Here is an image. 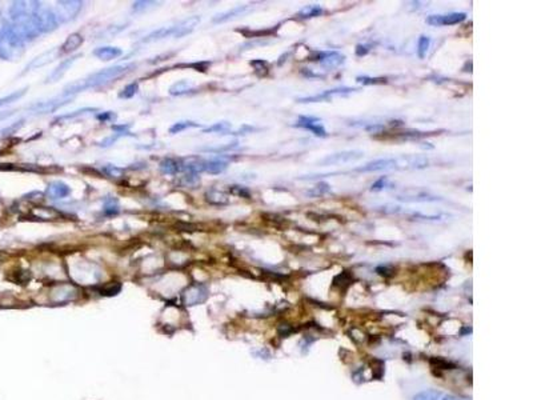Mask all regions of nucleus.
I'll list each match as a JSON object with an SVG mask.
<instances>
[{"instance_id": "f257e3e1", "label": "nucleus", "mask_w": 533, "mask_h": 400, "mask_svg": "<svg viewBox=\"0 0 533 400\" xmlns=\"http://www.w3.org/2000/svg\"><path fill=\"white\" fill-rule=\"evenodd\" d=\"M135 64L133 63H128V64H119V66L109 67V68H104V70H100L99 72H95V74L87 76V78L82 79V80H78V82L72 83V84H68V86L64 87L62 92L63 97H72L76 93L82 92L84 89L88 88H96V87L105 86L108 84L115 79L120 78L124 74L129 72V71L135 68Z\"/></svg>"}, {"instance_id": "f03ea898", "label": "nucleus", "mask_w": 533, "mask_h": 400, "mask_svg": "<svg viewBox=\"0 0 533 400\" xmlns=\"http://www.w3.org/2000/svg\"><path fill=\"white\" fill-rule=\"evenodd\" d=\"M24 52V42L12 27H6L0 31V58L15 60Z\"/></svg>"}, {"instance_id": "7ed1b4c3", "label": "nucleus", "mask_w": 533, "mask_h": 400, "mask_svg": "<svg viewBox=\"0 0 533 400\" xmlns=\"http://www.w3.org/2000/svg\"><path fill=\"white\" fill-rule=\"evenodd\" d=\"M83 3L79 0H66V2H59L55 10V18L58 20V23H67L71 19H74L78 15L79 11L82 10Z\"/></svg>"}, {"instance_id": "20e7f679", "label": "nucleus", "mask_w": 533, "mask_h": 400, "mask_svg": "<svg viewBox=\"0 0 533 400\" xmlns=\"http://www.w3.org/2000/svg\"><path fill=\"white\" fill-rule=\"evenodd\" d=\"M359 88H350V87H337V88L333 89H327L321 93H317V95H313V96H305V97H299L297 101L299 103H319V101H325L332 99L333 96H346L349 93L358 92Z\"/></svg>"}, {"instance_id": "39448f33", "label": "nucleus", "mask_w": 533, "mask_h": 400, "mask_svg": "<svg viewBox=\"0 0 533 400\" xmlns=\"http://www.w3.org/2000/svg\"><path fill=\"white\" fill-rule=\"evenodd\" d=\"M35 24L39 32H51L56 30L58 27V20L55 18L54 11H51L50 8L40 7L34 15Z\"/></svg>"}, {"instance_id": "423d86ee", "label": "nucleus", "mask_w": 533, "mask_h": 400, "mask_svg": "<svg viewBox=\"0 0 533 400\" xmlns=\"http://www.w3.org/2000/svg\"><path fill=\"white\" fill-rule=\"evenodd\" d=\"M401 170L400 156L399 158H389V159H378L367 163L366 166L358 168L359 172H379V171H393Z\"/></svg>"}, {"instance_id": "0eeeda50", "label": "nucleus", "mask_w": 533, "mask_h": 400, "mask_svg": "<svg viewBox=\"0 0 533 400\" xmlns=\"http://www.w3.org/2000/svg\"><path fill=\"white\" fill-rule=\"evenodd\" d=\"M311 60L313 62H319L320 64L328 70H332V68H336V67L341 66L342 63L345 62V56L337 51H331V52H315V56H312Z\"/></svg>"}, {"instance_id": "6e6552de", "label": "nucleus", "mask_w": 533, "mask_h": 400, "mask_svg": "<svg viewBox=\"0 0 533 400\" xmlns=\"http://www.w3.org/2000/svg\"><path fill=\"white\" fill-rule=\"evenodd\" d=\"M467 19V14L464 12H452V14H448V15H431L427 18V23L429 26H435V27H440V26H455V24H459L461 22Z\"/></svg>"}, {"instance_id": "1a4fd4ad", "label": "nucleus", "mask_w": 533, "mask_h": 400, "mask_svg": "<svg viewBox=\"0 0 533 400\" xmlns=\"http://www.w3.org/2000/svg\"><path fill=\"white\" fill-rule=\"evenodd\" d=\"M208 298V288L203 284H192L184 291V302L187 306H196L206 302Z\"/></svg>"}, {"instance_id": "9d476101", "label": "nucleus", "mask_w": 533, "mask_h": 400, "mask_svg": "<svg viewBox=\"0 0 533 400\" xmlns=\"http://www.w3.org/2000/svg\"><path fill=\"white\" fill-rule=\"evenodd\" d=\"M293 127H299V128H304L311 131L312 134H315L316 136L319 138H327L328 134L325 131V128L321 124V120L317 119V117L312 116H300L296 123L293 124Z\"/></svg>"}, {"instance_id": "9b49d317", "label": "nucleus", "mask_w": 533, "mask_h": 400, "mask_svg": "<svg viewBox=\"0 0 533 400\" xmlns=\"http://www.w3.org/2000/svg\"><path fill=\"white\" fill-rule=\"evenodd\" d=\"M363 156H364V154H363L362 151H356V150L336 152V154H332V155H328L327 158H324V159L320 162V164H321V166H331V164L348 163V162L362 159Z\"/></svg>"}, {"instance_id": "f8f14e48", "label": "nucleus", "mask_w": 533, "mask_h": 400, "mask_svg": "<svg viewBox=\"0 0 533 400\" xmlns=\"http://www.w3.org/2000/svg\"><path fill=\"white\" fill-rule=\"evenodd\" d=\"M71 99H72V97H63L62 95H59L58 97H54V99H51V100L47 101H43V103H40V104L38 103V104L34 105L31 109L38 113L54 112V111H56V109L63 107V105H66L67 103H70Z\"/></svg>"}, {"instance_id": "ddd939ff", "label": "nucleus", "mask_w": 533, "mask_h": 400, "mask_svg": "<svg viewBox=\"0 0 533 400\" xmlns=\"http://www.w3.org/2000/svg\"><path fill=\"white\" fill-rule=\"evenodd\" d=\"M199 23H200V16H190V18L184 19L182 23H179L177 26L173 27V34H172V36L176 38V39L183 38V36L191 34L195 28L198 27Z\"/></svg>"}, {"instance_id": "4468645a", "label": "nucleus", "mask_w": 533, "mask_h": 400, "mask_svg": "<svg viewBox=\"0 0 533 400\" xmlns=\"http://www.w3.org/2000/svg\"><path fill=\"white\" fill-rule=\"evenodd\" d=\"M71 188L67 186L66 183L60 182V180H56V182H52L48 184L47 187V196L52 200H59V199H64L67 196H70Z\"/></svg>"}, {"instance_id": "2eb2a0df", "label": "nucleus", "mask_w": 533, "mask_h": 400, "mask_svg": "<svg viewBox=\"0 0 533 400\" xmlns=\"http://www.w3.org/2000/svg\"><path fill=\"white\" fill-rule=\"evenodd\" d=\"M80 56H82V55H75V56H71L70 59L63 60V62L60 63V64H59V66L56 67L54 71H52V74L48 75L46 83H56L58 80H60V79L64 76V74H66L67 71H68V68H70V67L72 66V64H74V63L76 62Z\"/></svg>"}, {"instance_id": "dca6fc26", "label": "nucleus", "mask_w": 533, "mask_h": 400, "mask_svg": "<svg viewBox=\"0 0 533 400\" xmlns=\"http://www.w3.org/2000/svg\"><path fill=\"white\" fill-rule=\"evenodd\" d=\"M397 200H400V202H437V200H440V198L433 196L431 194H427V192H421V191H419V192L408 191V192H404L403 195H399Z\"/></svg>"}, {"instance_id": "f3484780", "label": "nucleus", "mask_w": 533, "mask_h": 400, "mask_svg": "<svg viewBox=\"0 0 533 400\" xmlns=\"http://www.w3.org/2000/svg\"><path fill=\"white\" fill-rule=\"evenodd\" d=\"M160 171L167 175H176L183 171V163L182 160L173 159V158H165L160 162Z\"/></svg>"}, {"instance_id": "a211bd4d", "label": "nucleus", "mask_w": 533, "mask_h": 400, "mask_svg": "<svg viewBox=\"0 0 533 400\" xmlns=\"http://www.w3.org/2000/svg\"><path fill=\"white\" fill-rule=\"evenodd\" d=\"M121 54H123V51L117 47H99L94 51V55L97 59L105 60V62L119 58Z\"/></svg>"}, {"instance_id": "6ab92c4d", "label": "nucleus", "mask_w": 533, "mask_h": 400, "mask_svg": "<svg viewBox=\"0 0 533 400\" xmlns=\"http://www.w3.org/2000/svg\"><path fill=\"white\" fill-rule=\"evenodd\" d=\"M58 48H54V50H51V51H47V52H44V54H42L40 56H38L36 59H34L30 64L27 66V71H31V70H35V68H39V67L42 66H46V64H48V63H51L52 60H54L55 58H56V55H58Z\"/></svg>"}, {"instance_id": "aec40b11", "label": "nucleus", "mask_w": 533, "mask_h": 400, "mask_svg": "<svg viewBox=\"0 0 533 400\" xmlns=\"http://www.w3.org/2000/svg\"><path fill=\"white\" fill-rule=\"evenodd\" d=\"M206 200L210 203V204H214V206H226V204L230 203L228 195L224 194L223 191L215 190V188L207 191Z\"/></svg>"}, {"instance_id": "412c9836", "label": "nucleus", "mask_w": 533, "mask_h": 400, "mask_svg": "<svg viewBox=\"0 0 533 400\" xmlns=\"http://www.w3.org/2000/svg\"><path fill=\"white\" fill-rule=\"evenodd\" d=\"M249 10V6H239L236 8H232L230 11L223 12V14H219L214 18V23H224V22H228L231 19H235L238 16L243 15L244 12H247Z\"/></svg>"}, {"instance_id": "4be33fe9", "label": "nucleus", "mask_w": 533, "mask_h": 400, "mask_svg": "<svg viewBox=\"0 0 533 400\" xmlns=\"http://www.w3.org/2000/svg\"><path fill=\"white\" fill-rule=\"evenodd\" d=\"M83 43V36L80 34H72L67 38V40L63 43V46L60 47L59 52L60 54H70L72 51L78 50L79 47L82 46Z\"/></svg>"}, {"instance_id": "5701e85b", "label": "nucleus", "mask_w": 533, "mask_h": 400, "mask_svg": "<svg viewBox=\"0 0 533 400\" xmlns=\"http://www.w3.org/2000/svg\"><path fill=\"white\" fill-rule=\"evenodd\" d=\"M228 168V162L223 159H214L208 160L204 164V171L211 174V175H218V174H222Z\"/></svg>"}, {"instance_id": "b1692460", "label": "nucleus", "mask_w": 533, "mask_h": 400, "mask_svg": "<svg viewBox=\"0 0 533 400\" xmlns=\"http://www.w3.org/2000/svg\"><path fill=\"white\" fill-rule=\"evenodd\" d=\"M183 163V171H191L195 174H199V172L204 171V164H206V160L200 159V158H188V159L182 160Z\"/></svg>"}, {"instance_id": "393cba45", "label": "nucleus", "mask_w": 533, "mask_h": 400, "mask_svg": "<svg viewBox=\"0 0 533 400\" xmlns=\"http://www.w3.org/2000/svg\"><path fill=\"white\" fill-rule=\"evenodd\" d=\"M324 10L320 6H316V4H312V6H307L304 7L300 12L296 14V18L297 19H312V18H317V16L323 15Z\"/></svg>"}, {"instance_id": "a878e982", "label": "nucleus", "mask_w": 533, "mask_h": 400, "mask_svg": "<svg viewBox=\"0 0 533 400\" xmlns=\"http://www.w3.org/2000/svg\"><path fill=\"white\" fill-rule=\"evenodd\" d=\"M200 183V178L198 176V174L191 171H184L182 175L177 179V184L182 187H191L195 188Z\"/></svg>"}, {"instance_id": "bb28decb", "label": "nucleus", "mask_w": 533, "mask_h": 400, "mask_svg": "<svg viewBox=\"0 0 533 400\" xmlns=\"http://www.w3.org/2000/svg\"><path fill=\"white\" fill-rule=\"evenodd\" d=\"M172 34H173V27L160 28L157 31L151 32L149 35L145 36L143 42H144V43H151V42H155V40H160L164 39V38H168V36H172Z\"/></svg>"}, {"instance_id": "cd10ccee", "label": "nucleus", "mask_w": 533, "mask_h": 400, "mask_svg": "<svg viewBox=\"0 0 533 400\" xmlns=\"http://www.w3.org/2000/svg\"><path fill=\"white\" fill-rule=\"evenodd\" d=\"M331 191V186L325 182L317 183L316 186H313L311 190L305 191V196H309V198H319V196H323V195L328 194Z\"/></svg>"}, {"instance_id": "c85d7f7f", "label": "nucleus", "mask_w": 533, "mask_h": 400, "mask_svg": "<svg viewBox=\"0 0 533 400\" xmlns=\"http://www.w3.org/2000/svg\"><path fill=\"white\" fill-rule=\"evenodd\" d=\"M191 91H194V87H192L191 83H188L187 80H180V82L175 83V84L171 86V88H169V93L173 95V96L186 95V93L191 92Z\"/></svg>"}, {"instance_id": "c756f323", "label": "nucleus", "mask_w": 533, "mask_h": 400, "mask_svg": "<svg viewBox=\"0 0 533 400\" xmlns=\"http://www.w3.org/2000/svg\"><path fill=\"white\" fill-rule=\"evenodd\" d=\"M230 129H231V123H228V121H219V123H215L214 125H211V127L204 129L203 132L204 134H212V132L227 134Z\"/></svg>"}, {"instance_id": "7c9ffc66", "label": "nucleus", "mask_w": 533, "mask_h": 400, "mask_svg": "<svg viewBox=\"0 0 533 400\" xmlns=\"http://www.w3.org/2000/svg\"><path fill=\"white\" fill-rule=\"evenodd\" d=\"M196 127H200V124H199V123H195V121H188V120L177 121V123H175V124L172 125L171 128H169V132L179 134V132H182V131H184V129L196 128Z\"/></svg>"}, {"instance_id": "2f4dec72", "label": "nucleus", "mask_w": 533, "mask_h": 400, "mask_svg": "<svg viewBox=\"0 0 533 400\" xmlns=\"http://www.w3.org/2000/svg\"><path fill=\"white\" fill-rule=\"evenodd\" d=\"M388 188H393V184L389 182L388 176H382V178L376 180V182L371 186V191H375V192H379V191L388 190Z\"/></svg>"}, {"instance_id": "473e14b6", "label": "nucleus", "mask_w": 533, "mask_h": 400, "mask_svg": "<svg viewBox=\"0 0 533 400\" xmlns=\"http://www.w3.org/2000/svg\"><path fill=\"white\" fill-rule=\"evenodd\" d=\"M429 46H431V39L428 36H420L419 39V46H417V54H419V58L424 59L427 52L429 50Z\"/></svg>"}, {"instance_id": "72a5a7b5", "label": "nucleus", "mask_w": 533, "mask_h": 400, "mask_svg": "<svg viewBox=\"0 0 533 400\" xmlns=\"http://www.w3.org/2000/svg\"><path fill=\"white\" fill-rule=\"evenodd\" d=\"M103 208H104V212L107 215H116L119 212V202L115 198L105 199Z\"/></svg>"}, {"instance_id": "f704fd0d", "label": "nucleus", "mask_w": 533, "mask_h": 400, "mask_svg": "<svg viewBox=\"0 0 533 400\" xmlns=\"http://www.w3.org/2000/svg\"><path fill=\"white\" fill-rule=\"evenodd\" d=\"M139 91V83H131L127 87H124V89L119 93V97L120 99H131Z\"/></svg>"}, {"instance_id": "c9c22d12", "label": "nucleus", "mask_w": 533, "mask_h": 400, "mask_svg": "<svg viewBox=\"0 0 533 400\" xmlns=\"http://www.w3.org/2000/svg\"><path fill=\"white\" fill-rule=\"evenodd\" d=\"M101 171L104 172L105 175L109 176V178H120L123 175V168L116 167V166H112V164H105L104 167L101 168Z\"/></svg>"}, {"instance_id": "e433bc0d", "label": "nucleus", "mask_w": 533, "mask_h": 400, "mask_svg": "<svg viewBox=\"0 0 533 400\" xmlns=\"http://www.w3.org/2000/svg\"><path fill=\"white\" fill-rule=\"evenodd\" d=\"M26 91H27V88H23V89H20V91H16V92H14V93H10L8 96L2 97V99H0V107L7 105V104H10V103H12V101H16L18 99H20V97L23 96L24 93H26Z\"/></svg>"}, {"instance_id": "4c0bfd02", "label": "nucleus", "mask_w": 533, "mask_h": 400, "mask_svg": "<svg viewBox=\"0 0 533 400\" xmlns=\"http://www.w3.org/2000/svg\"><path fill=\"white\" fill-rule=\"evenodd\" d=\"M251 66L255 67V71L257 72V75L260 76H264V75L268 74L269 64L265 60H252L251 62Z\"/></svg>"}, {"instance_id": "58836bf2", "label": "nucleus", "mask_w": 533, "mask_h": 400, "mask_svg": "<svg viewBox=\"0 0 533 400\" xmlns=\"http://www.w3.org/2000/svg\"><path fill=\"white\" fill-rule=\"evenodd\" d=\"M96 111H99V109L97 108L78 109V111H74L72 113H67V115H63V116L58 117L55 121H63V120H66V119H74V117H78V116H80V115H84L86 112H96Z\"/></svg>"}, {"instance_id": "ea45409f", "label": "nucleus", "mask_w": 533, "mask_h": 400, "mask_svg": "<svg viewBox=\"0 0 533 400\" xmlns=\"http://www.w3.org/2000/svg\"><path fill=\"white\" fill-rule=\"evenodd\" d=\"M230 192L232 195H235V196H239V198H244V199L251 198V192H249L245 187H242V186H231Z\"/></svg>"}, {"instance_id": "a19ab883", "label": "nucleus", "mask_w": 533, "mask_h": 400, "mask_svg": "<svg viewBox=\"0 0 533 400\" xmlns=\"http://www.w3.org/2000/svg\"><path fill=\"white\" fill-rule=\"evenodd\" d=\"M356 82L362 83L363 86H370V84H380L386 83L387 80L384 78H370V76H358Z\"/></svg>"}, {"instance_id": "79ce46f5", "label": "nucleus", "mask_w": 533, "mask_h": 400, "mask_svg": "<svg viewBox=\"0 0 533 400\" xmlns=\"http://www.w3.org/2000/svg\"><path fill=\"white\" fill-rule=\"evenodd\" d=\"M441 393L439 391H425L415 396V400H440Z\"/></svg>"}, {"instance_id": "37998d69", "label": "nucleus", "mask_w": 533, "mask_h": 400, "mask_svg": "<svg viewBox=\"0 0 533 400\" xmlns=\"http://www.w3.org/2000/svg\"><path fill=\"white\" fill-rule=\"evenodd\" d=\"M120 290H121V286L119 283L109 284V286H107L104 290H101V294H104V295H107V296H112V295L119 294Z\"/></svg>"}, {"instance_id": "c03bdc74", "label": "nucleus", "mask_w": 533, "mask_h": 400, "mask_svg": "<svg viewBox=\"0 0 533 400\" xmlns=\"http://www.w3.org/2000/svg\"><path fill=\"white\" fill-rule=\"evenodd\" d=\"M428 135L427 132H420V131H405V132L400 134L401 139H419V138H423V136Z\"/></svg>"}, {"instance_id": "a18cd8bd", "label": "nucleus", "mask_w": 533, "mask_h": 400, "mask_svg": "<svg viewBox=\"0 0 533 400\" xmlns=\"http://www.w3.org/2000/svg\"><path fill=\"white\" fill-rule=\"evenodd\" d=\"M155 2H135L132 8L135 12H141L147 10V8L152 7V6H155Z\"/></svg>"}, {"instance_id": "49530a36", "label": "nucleus", "mask_w": 533, "mask_h": 400, "mask_svg": "<svg viewBox=\"0 0 533 400\" xmlns=\"http://www.w3.org/2000/svg\"><path fill=\"white\" fill-rule=\"evenodd\" d=\"M235 147H238V142H234V143H230L228 146H224V147H220V148H204V151L222 152V151H227V150H232V148H235Z\"/></svg>"}, {"instance_id": "de8ad7c7", "label": "nucleus", "mask_w": 533, "mask_h": 400, "mask_svg": "<svg viewBox=\"0 0 533 400\" xmlns=\"http://www.w3.org/2000/svg\"><path fill=\"white\" fill-rule=\"evenodd\" d=\"M366 129L371 134H382L384 131V125L380 124V123H374V124L368 125Z\"/></svg>"}, {"instance_id": "09e8293b", "label": "nucleus", "mask_w": 533, "mask_h": 400, "mask_svg": "<svg viewBox=\"0 0 533 400\" xmlns=\"http://www.w3.org/2000/svg\"><path fill=\"white\" fill-rule=\"evenodd\" d=\"M116 117V115L113 112H111V111H108V112H103V113H99L97 115V119L101 121H108V120H113Z\"/></svg>"}, {"instance_id": "8fccbe9b", "label": "nucleus", "mask_w": 533, "mask_h": 400, "mask_svg": "<svg viewBox=\"0 0 533 400\" xmlns=\"http://www.w3.org/2000/svg\"><path fill=\"white\" fill-rule=\"evenodd\" d=\"M370 46H367V44H359L358 47H356V55L358 56H366L368 52H370Z\"/></svg>"}, {"instance_id": "3c124183", "label": "nucleus", "mask_w": 533, "mask_h": 400, "mask_svg": "<svg viewBox=\"0 0 533 400\" xmlns=\"http://www.w3.org/2000/svg\"><path fill=\"white\" fill-rule=\"evenodd\" d=\"M119 136H120V134H116L115 136H111V138H108V139L103 140V142L100 143V146H101V147H109L111 144H113L115 142H116Z\"/></svg>"}, {"instance_id": "603ef678", "label": "nucleus", "mask_w": 533, "mask_h": 400, "mask_svg": "<svg viewBox=\"0 0 533 400\" xmlns=\"http://www.w3.org/2000/svg\"><path fill=\"white\" fill-rule=\"evenodd\" d=\"M248 131H255V128H252V127H248V125L245 127V125H244V127L239 129V131L236 134H239V135H244V132H248Z\"/></svg>"}, {"instance_id": "864d4df0", "label": "nucleus", "mask_w": 533, "mask_h": 400, "mask_svg": "<svg viewBox=\"0 0 533 400\" xmlns=\"http://www.w3.org/2000/svg\"><path fill=\"white\" fill-rule=\"evenodd\" d=\"M11 115H12V111H8V112L0 113V120H3V119H6V117H8V116H11Z\"/></svg>"}, {"instance_id": "5fc2aeb1", "label": "nucleus", "mask_w": 533, "mask_h": 400, "mask_svg": "<svg viewBox=\"0 0 533 400\" xmlns=\"http://www.w3.org/2000/svg\"><path fill=\"white\" fill-rule=\"evenodd\" d=\"M443 400H460V399H457V397H455V396H447V397H444Z\"/></svg>"}]
</instances>
